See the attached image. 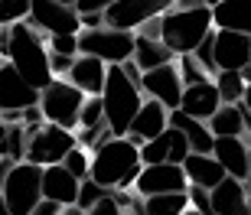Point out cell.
I'll return each instance as SVG.
<instances>
[{"label": "cell", "instance_id": "cell-51", "mask_svg": "<svg viewBox=\"0 0 251 215\" xmlns=\"http://www.w3.org/2000/svg\"><path fill=\"white\" fill-rule=\"evenodd\" d=\"M202 3H205V7H215V3H219V0H202Z\"/></svg>", "mask_w": 251, "mask_h": 215}, {"label": "cell", "instance_id": "cell-35", "mask_svg": "<svg viewBox=\"0 0 251 215\" xmlns=\"http://www.w3.org/2000/svg\"><path fill=\"white\" fill-rule=\"evenodd\" d=\"M186 192H189V206L193 209H199L202 215H219L215 206H212V189H202V186H193V183H189Z\"/></svg>", "mask_w": 251, "mask_h": 215}, {"label": "cell", "instance_id": "cell-5", "mask_svg": "<svg viewBox=\"0 0 251 215\" xmlns=\"http://www.w3.org/2000/svg\"><path fill=\"white\" fill-rule=\"evenodd\" d=\"M134 46H137V33L114 29L108 23L78 33V49L88 52V56H98L108 66H124L127 59H134Z\"/></svg>", "mask_w": 251, "mask_h": 215}, {"label": "cell", "instance_id": "cell-44", "mask_svg": "<svg viewBox=\"0 0 251 215\" xmlns=\"http://www.w3.org/2000/svg\"><path fill=\"white\" fill-rule=\"evenodd\" d=\"M7 134H10V124L0 121V157H3V150H7Z\"/></svg>", "mask_w": 251, "mask_h": 215}, {"label": "cell", "instance_id": "cell-49", "mask_svg": "<svg viewBox=\"0 0 251 215\" xmlns=\"http://www.w3.org/2000/svg\"><path fill=\"white\" fill-rule=\"evenodd\" d=\"M242 75H245V82L251 85V66H248V69H242Z\"/></svg>", "mask_w": 251, "mask_h": 215}, {"label": "cell", "instance_id": "cell-53", "mask_svg": "<svg viewBox=\"0 0 251 215\" xmlns=\"http://www.w3.org/2000/svg\"><path fill=\"white\" fill-rule=\"evenodd\" d=\"M0 36H3V26H0Z\"/></svg>", "mask_w": 251, "mask_h": 215}, {"label": "cell", "instance_id": "cell-40", "mask_svg": "<svg viewBox=\"0 0 251 215\" xmlns=\"http://www.w3.org/2000/svg\"><path fill=\"white\" fill-rule=\"evenodd\" d=\"M114 0H78V3H75V7H78V13H95V10H108L111 7Z\"/></svg>", "mask_w": 251, "mask_h": 215}, {"label": "cell", "instance_id": "cell-27", "mask_svg": "<svg viewBox=\"0 0 251 215\" xmlns=\"http://www.w3.org/2000/svg\"><path fill=\"white\" fill-rule=\"evenodd\" d=\"M189 209V192H160L144 199V215H183Z\"/></svg>", "mask_w": 251, "mask_h": 215}, {"label": "cell", "instance_id": "cell-16", "mask_svg": "<svg viewBox=\"0 0 251 215\" xmlns=\"http://www.w3.org/2000/svg\"><path fill=\"white\" fill-rule=\"evenodd\" d=\"M167 127H170V108H167V104H160L157 98H144L137 118H134L130 131L124 134V137H130L137 147H144L147 141H153V137L163 134Z\"/></svg>", "mask_w": 251, "mask_h": 215}, {"label": "cell", "instance_id": "cell-28", "mask_svg": "<svg viewBox=\"0 0 251 215\" xmlns=\"http://www.w3.org/2000/svg\"><path fill=\"white\" fill-rule=\"evenodd\" d=\"M215 88L222 95V104H242L245 92H248V82H245L242 72H235V69H222V72L212 75Z\"/></svg>", "mask_w": 251, "mask_h": 215}, {"label": "cell", "instance_id": "cell-50", "mask_svg": "<svg viewBox=\"0 0 251 215\" xmlns=\"http://www.w3.org/2000/svg\"><path fill=\"white\" fill-rule=\"evenodd\" d=\"M183 215H202V212H199V209H193V206H189V209H186V212H183Z\"/></svg>", "mask_w": 251, "mask_h": 215}, {"label": "cell", "instance_id": "cell-33", "mask_svg": "<svg viewBox=\"0 0 251 215\" xmlns=\"http://www.w3.org/2000/svg\"><path fill=\"white\" fill-rule=\"evenodd\" d=\"M62 163H65V169L75 173L78 179H88V173H92V150L72 147V150H69V157H65Z\"/></svg>", "mask_w": 251, "mask_h": 215}, {"label": "cell", "instance_id": "cell-20", "mask_svg": "<svg viewBox=\"0 0 251 215\" xmlns=\"http://www.w3.org/2000/svg\"><path fill=\"white\" fill-rule=\"evenodd\" d=\"M179 108L186 114H193V118H199V121H209V118L222 108V95H219L212 78H209V82H199V85H186Z\"/></svg>", "mask_w": 251, "mask_h": 215}, {"label": "cell", "instance_id": "cell-39", "mask_svg": "<svg viewBox=\"0 0 251 215\" xmlns=\"http://www.w3.org/2000/svg\"><path fill=\"white\" fill-rule=\"evenodd\" d=\"M72 62H75V56H65V52H52V49H49V66H52V75H56V78H65L69 69H72Z\"/></svg>", "mask_w": 251, "mask_h": 215}, {"label": "cell", "instance_id": "cell-46", "mask_svg": "<svg viewBox=\"0 0 251 215\" xmlns=\"http://www.w3.org/2000/svg\"><path fill=\"white\" fill-rule=\"evenodd\" d=\"M0 215H17V212H13V209L7 206V199H3V192H0Z\"/></svg>", "mask_w": 251, "mask_h": 215}, {"label": "cell", "instance_id": "cell-47", "mask_svg": "<svg viewBox=\"0 0 251 215\" xmlns=\"http://www.w3.org/2000/svg\"><path fill=\"white\" fill-rule=\"evenodd\" d=\"M245 186H248V192H251V141H248V176H245Z\"/></svg>", "mask_w": 251, "mask_h": 215}, {"label": "cell", "instance_id": "cell-52", "mask_svg": "<svg viewBox=\"0 0 251 215\" xmlns=\"http://www.w3.org/2000/svg\"><path fill=\"white\" fill-rule=\"evenodd\" d=\"M62 3H72V7H75V3H78V0H62Z\"/></svg>", "mask_w": 251, "mask_h": 215}, {"label": "cell", "instance_id": "cell-4", "mask_svg": "<svg viewBox=\"0 0 251 215\" xmlns=\"http://www.w3.org/2000/svg\"><path fill=\"white\" fill-rule=\"evenodd\" d=\"M160 23H163V43H167L176 56L196 52V46L215 29L212 7H193V10L173 7L160 17Z\"/></svg>", "mask_w": 251, "mask_h": 215}, {"label": "cell", "instance_id": "cell-6", "mask_svg": "<svg viewBox=\"0 0 251 215\" xmlns=\"http://www.w3.org/2000/svg\"><path fill=\"white\" fill-rule=\"evenodd\" d=\"M88 95L82 88H75L69 78H52V82L39 92V108L46 114V121L78 131V118H82V104Z\"/></svg>", "mask_w": 251, "mask_h": 215}, {"label": "cell", "instance_id": "cell-7", "mask_svg": "<svg viewBox=\"0 0 251 215\" xmlns=\"http://www.w3.org/2000/svg\"><path fill=\"white\" fill-rule=\"evenodd\" d=\"M72 147H78L75 131L46 121V124H39V127H29L26 160H29V163H36V167H52V163H62Z\"/></svg>", "mask_w": 251, "mask_h": 215}, {"label": "cell", "instance_id": "cell-32", "mask_svg": "<svg viewBox=\"0 0 251 215\" xmlns=\"http://www.w3.org/2000/svg\"><path fill=\"white\" fill-rule=\"evenodd\" d=\"M108 192H111V189H104L101 183H95V179L88 176V179H82V186H78V199H75V206H82L85 212H88V209L98 206Z\"/></svg>", "mask_w": 251, "mask_h": 215}, {"label": "cell", "instance_id": "cell-31", "mask_svg": "<svg viewBox=\"0 0 251 215\" xmlns=\"http://www.w3.org/2000/svg\"><path fill=\"white\" fill-rule=\"evenodd\" d=\"M29 7H33V0H0V26L29 20Z\"/></svg>", "mask_w": 251, "mask_h": 215}, {"label": "cell", "instance_id": "cell-38", "mask_svg": "<svg viewBox=\"0 0 251 215\" xmlns=\"http://www.w3.org/2000/svg\"><path fill=\"white\" fill-rule=\"evenodd\" d=\"M85 215H124V209H121V202H118V196H114V192H108L98 206H92Z\"/></svg>", "mask_w": 251, "mask_h": 215}, {"label": "cell", "instance_id": "cell-22", "mask_svg": "<svg viewBox=\"0 0 251 215\" xmlns=\"http://www.w3.org/2000/svg\"><path fill=\"white\" fill-rule=\"evenodd\" d=\"M212 153L225 167L228 176H235V179L248 176V141L245 137H215Z\"/></svg>", "mask_w": 251, "mask_h": 215}, {"label": "cell", "instance_id": "cell-45", "mask_svg": "<svg viewBox=\"0 0 251 215\" xmlns=\"http://www.w3.org/2000/svg\"><path fill=\"white\" fill-rule=\"evenodd\" d=\"M59 215H85V209L72 202V206H62V212H59Z\"/></svg>", "mask_w": 251, "mask_h": 215}, {"label": "cell", "instance_id": "cell-37", "mask_svg": "<svg viewBox=\"0 0 251 215\" xmlns=\"http://www.w3.org/2000/svg\"><path fill=\"white\" fill-rule=\"evenodd\" d=\"M196 59H199V62L209 69V75L219 72V66H215V29L202 39V43H199V46H196Z\"/></svg>", "mask_w": 251, "mask_h": 215}, {"label": "cell", "instance_id": "cell-11", "mask_svg": "<svg viewBox=\"0 0 251 215\" xmlns=\"http://www.w3.org/2000/svg\"><path fill=\"white\" fill-rule=\"evenodd\" d=\"M140 196H160V192H186L189 176L183 163H144L137 183H134Z\"/></svg>", "mask_w": 251, "mask_h": 215}, {"label": "cell", "instance_id": "cell-25", "mask_svg": "<svg viewBox=\"0 0 251 215\" xmlns=\"http://www.w3.org/2000/svg\"><path fill=\"white\" fill-rule=\"evenodd\" d=\"M173 59H176V52H173L163 39L137 36V46H134V62H137L144 72H150V69H157V66H167V62H173Z\"/></svg>", "mask_w": 251, "mask_h": 215}, {"label": "cell", "instance_id": "cell-3", "mask_svg": "<svg viewBox=\"0 0 251 215\" xmlns=\"http://www.w3.org/2000/svg\"><path fill=\"white\" fill-rule=\"evenodd\" d=\"M101 98H104V118L111 124V131L118 137H124L130 131V124H134V118H137L147 95L124 72V66H108V82H104Z\"/></svg>", "mask_w": 251, "mask_h": 215}, {"label": "cell", "instance_id": "cell-1", "mask_svg": "<svg viewBox=\"0 0 251 215\" xmlns=\"http://www.w3.org/2000/svg\"><path fill=\"white\" fill-rule=\"evenodd\" d=\"M7 33H10L7 62L17 69L33 88L43 92V88L56 78V75H52V66H49V36L43 29H36L29 20L7 26Z\"/></svg>", "mask_w": 251, "mask_h": 215}, {"label": "cell", "instance_id": "cell-9", "mask_svg": "<svg viewBox=\"0 0 251 215\" xmlns=\"http://www.w3.org/2000/svg\"><path fill=\"white\" fill-rule=\"evenodd\" d=\"M176 0H114L111 7L104 10V23L114 29H130L137 33L147 20L163 17L167 10H173Z\"/></svg>", "mask_w": 251, "mask_h": 215}, {"label": "cell", "instance_id": "cell-10", "mask_svg": "<svg viewBox=\"0 0 251 215\" xmlns=\"http://www.w3.org/2000/svg\"><path fill=\"white\" fill-rule=\"evenodd\" d=\"M29 23L36 29H43L46 36H52V33H82V13H78V7L62 3V0H33Z\"/></svg>", "mask_w": 251, "mask_h": 215}, {"label": "cell", "instance_id": "cell-29", "mask_svg": "<svg viewBox=\"0 0 251 215\" xmlns=\"http://www.w3.org/2000/svg\"><path fill=\"white\" fill-rule=\"evenodd\" d=\"M75 137H78V147H85V150H98V147H104V143L111 141V137H118V134L111 131V124L108 121H101V124H95V127H78L75 131Z\"/></svg>", "mask_w": 251, "mask_h": 215}, {"label": "cell", "instance_id": "cell-43", "mask_svg": "<svg viewBox=\"0 0 251 215\" xmlns=\"http://www.w3.org/2000/svg\"><path fill=\"white\" fill-rule=\"evenodd\" d=\"M17 167V160H10V157H0V189H3V183H7L10 176V169Z\"/></svg>", "mask_w": 251, "mask_h": 215}, {"label": "cell", "instance_id": "cell-48", "mask_svg": "<svg viewBox=\"0 0 251 215\" xmlns=\"http://www.w3.org/2000/svg\"><path fill=\"white\" fill-rule=\"evenodd\" d=\"M242 104H245V108H248V111H251V85H248V92H245V98H242Z\"/></svg>", "mask_w": 251, "mask_h": 215}, {"label": "cell", "instance_id": "cell-18", "mask_svg": "<svg viewBox=\"0 0 251 215\" xmlns=\"http://www.w3.org/2000/svg\"><path fill=\"white\" fill-rule=\"evenodd\" d=\"M78 186H82V179L75 173H69L65 163L43 167V199H52L59 206H72L78 199Z\"/></svg>", "mask_w": 251, "mask_h": 215}, {"label": "cell", "instance_id": "cell-13", "mask_svg": "<svg viewBox=\"0 0 251 215\" xmlns=\"http://www.w3.org/2000/svg\"><path fill=\"white\" fill-rule=\"evenodd\" d=\"M189 153H193V147H189L186 134L179 131V127H173V124H170L163 134H157L153 141H147L140 147L144 163H183Z\"/></svg>", "mask_w": 251, "mask_h": 215}, {"label": "cell", "instance_id": "cell-2", "mask_svg": "<svg viewBox=\"0 0 251 215\" xmlns=\"http://www.w3.org/2000/svg\"><path fill=\"white\" fill-rule=\"evenodd\" d=\"M140 169H144V157H140L137 143L130 137H111L104 147L92 153V173L88 176L111 192H121V189H134Z\"/></svg>", "mask_w": 251, "mask_h": 215}, {"label": "cell", "instance_id": "cell-24", "mask_svg": "<svg viewBox=\"0 0 251 215\" xmlns=\"http://www.w3.org/2000/svg\"><path fill=\"white\" fill-rule=\"evenodd\" d=\"M215 29H238L251 36V0H219L212 7Z\"/></svg>", "mask_w": 251, "mask_h": 215}, {"label": "cell", "instance_id": "cell-23", "mask_svg": "<svg viewBox=\"0 0 251 215\" xmlns=\"http://www.w3.org/2000/svg\"><path fill=\"white\" fill-rule=\"evenodd\" d=\"M183 169H186L189 183H193V186H202V189H215L228 176L225 167L215 160V153H189V157L183 160Z\"/></svg>", "mask_w": 251, "mask_h": 215}, {"label": "cell", "instance_id": "cell-15", "mask_svg": "<svg viewBox=\"0 0 251 215\" xmlns=\"http://www.w3.org/2000/svg\"><path fill=\"white\" fill-rule=\"evenodd\" d=\"M29 104H39V88H33L10 62H3L0 66V111H23Z\"/></svg>", "mask_w": 251, "mask_h": 215}, {"label": "cell", "instance_id": "cell-8", "mask_svg": "<svg viewBox=\"0 0 251 215\" xmlns=\"http://www.w3.org/2000/svg\"><path fill=\"white\" fill-rule=\"evenodd\" d=\"M0 192H3L7 206L17 215H29L39 206V199H43V167L29 163V160L17 163V167L10 169V176H7Z\"/></svg>", "mask_w": 251, "mask_h": 215}, {"label": "cell", "instance_id": "cell-21", "mask_svg": "<svg viewBox=\"0 0 251 215\" xmlns=\"http://www.w3.org/2000/svg\"><path fill=\"white\" fill-rule=\"evenodd\" d=\"M170 124L186 134V141H189V147H193V153H212L215 134H212V127H209V121H199V118L186 114L183 108H173V111H170Z\"/></svg>", "mask_w": 251, "mask_h": 215}, {"label": "cell", "instance_id": "cell-42", "mask_svg": "<svg viewBox=\"0 0 251 215\" xmlns=\"http://www.w3.org/2000/svg\"><path fill=\"white\" fill-rule=\"evenodd\" d=\"M95 26H104V13H101V10L82 13V29H95Z\"/></svg>", "mask_w": 251, "mask_h": 215}, {"label": "cell", "instance_id": "cell-30", "mask_svg": "<svg viewBox=\"0 0 251 215\" xmlns=\"http://www.w3.org/2000/svg\"><path fill=\"white\" fill-rule=\"evenodd\" d=\"M176 66H179V78H183V85H199V82H209V78H212L209 69L196 59V52H183V56H176Z\"/></svg>", "mask_w": 251, "mask_h": 215}, {"label": "cell", "instance_id": "cell-12", "mask_svg": "<svg viewBox=\"0 0 251 215\" xmlns=\"http://www.w3.org/2000/svg\"><path fill=\"white\" fill-rule=\"evenodd\" d=\"M140 88H144L147 98H157L160 104H167L170 111L179 108V101H183V88H186V85H183V78H179L176 59L167 62V66H157V69H150V72H144Z\"/></svg>", "mask_w": 251, "mask_h": 215}, {"label": "cell", "instance_id": "cell-19", "mask_svg": "<svg viewBox=\"0 0 251 215\" xmlns=\"http://www.w3.org/2000/svg\"><path fill=\"white\" fill-rule=\"evenodd\" d=\"M212 206L219 215H251V192L245 186V179L225 176L212 189Z\"/></svg>", "mask_w": 251, "mask_h": 215}, {"label": "cell", "instance_id": "cell-41", "mask_svg": "<svg viewBox=\"0 0 251 215\" xmlns=\"http://www.w3.org/2000/svg\"><path fill=\"white\" fill-rule=\"evenodd\" d=\"M59 212H62V206H59V202H52V199H39V206L33 209L29 215H59Z\"/></svg>", "mask_w": 251, "mask_h": 215}, {"label": "cell", "instance_id": "cell-14", "mask_svg": "<svg viewBox=\"0 0 251 215\" xmlns=\"http://www.w3.org/2000/svg\"><path fill=\"white\" fill-rule=\"evenodd\" d=\"M215 66L222 69H242L251 66V36L238 29H215Z\"/></svg>", "mask_w": 251, "mask_h": 215}, {"label": "cell", "instance_id": "cell-36", "mask_svg": "<svg viewBox=\"0 0 251 215\" xmlns=\"http://www.w3.org/2000/svg\"><path fill=\"white\" fill-rule=\"evenodd\" d=\"M49 49L52 52H65V56H78V33H52L49 36Z\"/></svg>", "mask_w": 251, "mask_h": 215}, {"label": "cell", "instance_id": "cell-17", "mask_svg": "<svg viewBox=\"0 0 251 215\" xmlns=\"http://www.w3.org/2000/svg\"><path fill=\"white\" fill-rule=\"evenodd\" d=\"M65 78L75 88H82L85 95H101L104 82H108V62H101L98 56H88V52H78Z\"/></svg>", "mask_w": 251, "mask_h": 215}, {"label": "cell", "instance_id": "cell-34", "mask_svg": "<svg viewBox=\"0 0 251 215\" xmlns=\"http://www.w3.org/2000/svg\"><path fill=\"white\" fill-rule=\"evenodd\" d=\"M108 121L104 118V98L101 95H88L82 104V118H78V127H95V124Z\"/></svg>", "mask_w": 251, "mask_h": 215}, {"label": "cell", "instance_id": "cell-26", "mask_svg": "<svg viewBox=\"0 0 251 215\" xmlns=\"http://www.w3.org/2000/svg\"><path fill=\"white\" fill-rule=\"evenodd\" d=\"M215 137H245V111L242 104H222L219 111L209 118Z\"/></svg>", "mask_w": 251, "mask_h": 215}]
</instances>
